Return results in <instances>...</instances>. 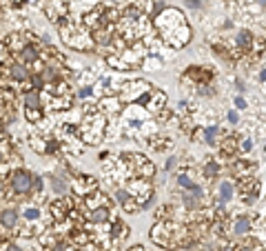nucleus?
<instances>
[{"label":"nucleus","instance_id":"7c9ffc66","mask_svg":"<svg viewBox=\"0 0 266 251\" xmlns=\"http://www.w3.org/2000/svg\"><path fill=\"white\" fill-rule=\"evenodd\" d=\"M200 96H213V87L211 85H200Z\"/></svg>","mask_w":266,"mask_h":251},{"label":"nucleus","instance_id":"4468645a","mask_svg":"<svg viewBox=\"0 0 266 251\" xmlns=\"http://www.w3.org/2000/svg\"><path fill=\"white\" fill-rule=\"evenodd\" d=\"M235 42H237L239 49H251V47H253V34L248 32V29H239Z\"/></svg>","mask_w":266,"mask_h":251},{"label":"nucleus","instance_id":"bb28decb","mask_svg":"<svg viewBox=\"0 0 266 251\" xmlns=\"http://www.w3.org/2000/svg\"><path fill=\"white\" fill-rule=\"evenodd\" d=\"M53 251H69V242H65V240L53 242Z\"/></svg>","mask_w":266,"mask_h":251},{"label":"nucleus","instance_id":"58836bf2","mask_svg":"<svg viewBox=\"0 0 266 251\" xmlns=\"http://www.w3.org/2000/svg\"><path fill=\"white\" fill-rule=\"evenodd\" d=\"M257 5H260V7H264V0H257Z\"/></svg>","mask_w":266,"mask_h":251},{"label":"nucleus","instance_id":"2eb2a0df","mask_svg":"<svg viewBox=\"0 0 266 251\" xmlns=\"http://www.w3.org/2000/svg\"><path fill=\"white\" fill-rule=\"evenodd\" d=\"M186 73H189V78H195V80H204V82L211 78V72H208V69H204V67H189V69H186Z\"/></svg>","mask_w":266,"mask_h":251},{"label":"nucleus","instance_id":"f257e3e1","mask_svg":"<svg viewBox=\"0 0 266 251\" xmlns=\"http://www.w3.org/2000/svg\"><path fill=\"white\" fill-rule=\"evenodd\" d=\"M31 180H33V174L27 169H16L9 178V184H11V191L18 193V196H31Z\"/></svg>","mask_w":266,"mask_h":251},{"label":"nucleus","instance_id":"6e6552de","mask_svg":"<svg viewBox=\"0 0 266 251\" xmlns=\"http://www.w3.org/2000/svg\"><path fill=\"white\" fill-rule=\"evenodd\" d=\"M51 214H53V218L56 220L69 218V202H66L65 198H58V200L51 205Z\"/></svg>","mask_w":266,"mask_h":251},{"label":"nucleus","instance_id":"393cba45","mask_svg":"<svg viewBox=\"0 0 266 251\" xmlns=\"http://www.w3.org/2000/svg\"><path fill=\"white\" fill-rule=\"evenodd\" d=\"M175 165H177V158H175V156H168V158H166V162H164V171L175 169Z\"/></svg>","mask_w":266,"mask_h":251},{"label":"nucleus","instance_id":"f704fd0d","mask_svg":"<svg viewBox=\"0 0 266 251\" xmlns=\"http://www.w3.org/2000/svg\"><path fill=\"white\" fill-rule=\"evenodd\" d=\"M160 11H164V5H162V2H160V0H158V2H155V7H153V18H158V14H160Z\"/></svg>","mask_w":266,"mask_h":251},{"label":"nucleus","instance_id":"f8f14e48","mask_svg":"<svg viewBox=\"0 0 266 251\" xmlns=\"http://www.w3.org/2000/svg\"><path fill=\"white\" fill-rule=\"evenodd\" d=\"M89 220H91L93 224H104L106 220H109V209L106 207H96V209H89Z\"/></svg>","mask_w":266,"mask_h":251},{"label":"nucleus","instance_id":"412c9836","mask_svg":"<svg viewBox=\"0 0 266 251\" xmlns=\"http://www.w3.org/2000/svg\"><path fill=\"white\" fill-rule=\"evenodd\" d=\"M25 116L29 118L31 122H38L40 116H42V109H25Z\"/></svg>","mask_w":266,"mask_h":251},{"label":"nucleus","instance_id":"c85d7f7f","mask_svg":"<svg viewBox=\"0 0 266 251\" xmlns=\"http://www.w3.org/2000/svg\"><path fill=\"white\" fill-rule=\"evenodd\" d=\"M235 107H237L239 111H244V109L248 107V103H246V100L242 98V96H237V98H235Z\"/></svg>","mask_w":266,"mask_h":251},{"label":"nucleus","instance_id":"20e7f679","mask_svg":"<svg viewBox=\"0 0 266 251\" xmlns=\"http://www.w3.org/2000/svg\"><path fill=\"white\" fill-rule=\"evenodd\" d=\"M233 196H235V184L231 182V180H222V182L217 184V205L231 202Z\"/></svg>","mask_w":266,"mask_h":251},{"label":"nucleus","instance_id":"b1692460","mask_svg":"<svg viewBox=\"0 0 266 251\" xmlns=\"http://www.w3.org/2000/svg\"><path fill=\"white\" fill-rule=\"evenodd\" d=\"M142 176H153L155 174V167L151 165V162H142Z\"/></svg>","mask_w":266,"mask_h":251},{"label":"nucleus","instance_id":"f03ea898","mask_svg":"<svg viewBox=\"0 0 266 251\" xmlns=\"http://www.w3.org/2000/svg\"><path fill=\"white\" fill-rule=\"evenodd\" d=\"M173 227L168 222H155V227L151 229V240L160 247H171V236Z\"/></svg>","mask_w":266,"mask_h":251},{"label":"nucleus","instance_id":"ddd939ff","mask_svg":"<svg viewBox=\"0 0 266 251\" xmlns=\"http://www.w3.org/2000/svg\"><path fill=\"white\" fill-rule=\"evenodd\" d=\"M51 189L56 196H65V193H69V182H66V178H62V176H51Z\"/></svg>","mask_w":266,"mask_h":251},{"label":"nucleus","instance_id":"f3484780","mask_svg":"<svg viewBox=\"0 0 266 251\" xmlns=\"http://www.w3.org/2000/svg\"><path fill=\"white\" fill-rule=\"evenodd\" d=\"M22 218H25L27 222H35V220L40 218V209L38 207H27V209L22 211Z\"/></svg>","mask_w":266,"mask_h":251},{"label":"nucleus","instance_id":"aec40b11","mask_svg":"<svg viewBox=\"0 0 266 251\" xmlns=\"http://www.w3.org/2000/svg\"><path fill=\"white\" fill-rule=\"evenodd\" d=\"M222 144H224V147H222V149H224V153H233L235 149L239 147V144H237V140H235V138H226Z\"/></svg>","mask_w":266,"mask_h":251},{"label":"nucleus","instance_id":"c9c22d12","mask_svg":"<svg viewBox=\"0 0 266 251\" xmlns=\"http://www.w3.org/2000/svg\"><path fill=\"white\" fill-rule=\"evenodd\" d=\"M257 78H260V82H262V85H264V80H266V76H264V69H262V72H260V76H257Z\"/></svg>","mask_w":266,"mask_h":251},{"label":"nucleus","instance_id":"4c0bfd02","mask_svg":"<svg viewBox=\"0 0 266 251\" xmlns=\"http://www.w3.org/2000/svg\"><path fill=\"white\" fill-rule=\"evenodd\" d=\"M4 191V180H0V193Z\"/></svg>","mask_w":266,"mask_h":251},{"label":"nucleus","instance_id":"1a4fd4ad","mask_svg":"<svg viewBox=\"0 0 266 251\" xmlns=\"http://www.w3.org/2000/svg\"><path fill=\"white\" fill-rule=\"evenodd\" d=\"M182 205H184L186 211H198L200 207H202V198H198L195 193H191L189 189H184V193H182Z\"/></svg>","mask_w":266,"mask_h":251},{"label":"nucleus","instance_id":"4be33fe9","mask_svg":"<svg viewBox=\"0 0 266 251\" xmlns=\"http://www.w3.org/2000/svg\"><path fill=\"white\" fill-rule=\"evenodd\" d=\"M29 82L33 85L35 91H40V89H42V85H44L42 78H40V73H31V76H29Z\"/></svg>","mask_w":266,"mask_h":251},{"label":"nucleus","instance_id":"7ed1b4c3","mask_svg":"<svg viewBox=\"0 0 266 251\" xmlns=\"http://www.w3.org/2000/svg\"><path fill=\"white\" fill-rule=\"evenodd\" d=\"M253 229V220L248 218V215H237V218L233 220V227H231V233H233L235 238H246L248 233H251Z\"/></svg>","mask_w":266,"mask_h":251},{"label":"nucleus","instance_id":"5701e85b","mask_svg":"<svg viewBox=\"0 0 266 251\" xmlns=\"http://www.w3.org/2000/svg\"><path fill=\"white\" fill-rule=\"evenodd\" d=\"M42 191V178L33 174V180H31V193H40Z\"/></svg>","mask_w":266,"mask_h":251},{"label":"nucleus","instance_id":"473e14b6","mask_svg":"<svg viewBox=\"0 0 266 251\" xmlns=\"http://www.w3.org/2000/svg\"><path fill=\"white\" fill-rule=\"evenodd\" d=\"M186 7H191V9H200V7H202V0H186Z\"/></svg>","mask_w":266,"mask_h":251},{"label":"nucleus","instance_id":"2f4dec72","mask_svg":"<svg viewBox=\"0 0 266 251\" xmlns=\"http://www.w3.org/2000/svg\"><path fill=\"white\" fill-rule=\"evenodd\" d=\"M91 94H93V89H91V87H82V89L78 91V98H89V96H91Z\"/></svg>","mask_w":266,"mask_h":251},{"label":"nucleus","instance_id":"423d86ee","mask_svg":"<svg viewBox=\"0 0 266 251\" xmlns=\"http://www.w3.org/2000/svg\"><path fill=\"white\" fill-rule=\"evenodd\" d=\"M29 76H31V72L27 69L25 63H13L11 67H9V78L16 80V82H27L29 80Z\"/></svg>","mask_w":266,"mask_h":251},{"label":"nucleus","instance_id":"cd10ccee","mask_svg":"<svg viewBox=\"0 0 266 251\" xmlns=\"http://www.w3.org/2000/svg\"><path fill=\"white\" fill-rule=\"evenodd\" d=\"M226 118H229L231 125H237V122H239V116H237V111H235V109H231V111L226 113Z\"/></svg>","mask_w":266,"mask_h":251},{"label":"nucleus","instance_id":"0eeeda50","mask_svg":"<svg viewBox=\"0 0 266 251\" xmlns=\"http://www.w3.org/2000/svg\"><path fill=\"white\" fill-rule=\"evenodd\" d=\"M22 103H25V109H40L42 107V96H40V91L29 89L22 96Z\"/></svg>","mask_w":266,"mask_h":251},{"label":"nucleus","instance_id":"a211bd4d","mask_svg":"<svg viewBox=\"0 0 266 251\" xmlns=\"http://www.w3.org/2000/svg\"><path fill=\"white\" fill-rule=\"evenodd\" d=\"M113 198H115V200H118V205H124V202H127L129 198H133V196L127 191V189H122V187H120V189H115V191H113Z\"/></svg>","mask_w":266,"mask_h":251},{"label":"nucleus","instance_id":"c756f323","mask_svg":"<svg viewBox=\"0 0 266 251\" xmlns=\"http://www.w3.org/2000/svg\"><path fill=\"white\" fill-rule=\"evenodd\" d=\"M253 149V140H244L242 143V147H237V151H244V153H248Z\"/></svg>","mask_w":266,"mask_h":251},{"label":"nucleus","instance_id":"72a5a7b5","mask_svg":"<svg viewBox=\"0 0 266 251\" xmlns=\"http://www.w3.org/2000/svg\"><path fill=\"white\" fill-rule=\"evenodd\" d=\"M4 251H25V249H22L20 245H16V242H9V245L4 247Z\"/></svg>","mask_w":266,"mask_h":251},{"label":"nucleus","instance_id":"a878e982","mask_svg":"<svg viewBox=\"0 0 266 251\" xmlns=\"http://www.w3.org/2000/svg\"><path fill=\"white\" fill-rule=\"evenodd\" d=\"M56 151H58V143H56V140L44 143V153H56Z\"/></svg>","mask_w":266,"mask_h":251},{"label":"nucleus","instance_id":"9d476101","mask_svg":"<svg viewBox=\"0 0 266 251\" xmlns=\"http://www.w3.org/2000/svg\"><path fill=\"white\" fill-rule=\"evenodd\" d=\"M40 58V54H38V47L35 45H31V42H27L25 47L20 49V60L25 65H31V63H35V60Z\"/></svg>","mask_w":266,"mask_h":251},{"label":"nucleus","instance_id":"9b49d317","mask_svg":"<svg viewBox=\"0 0 266 251\" xmlns=\"http://www.w3.org/2000/svg\"><path fill=\"white\" fill-rule=\"evenodd\" d=\"M220 136H222V131H220V127H215V125L204 127V129H202V138H204V143H206L208 147H215Z\"/></svg>","mask_w":266,"mask_h":251},{"label":"nucleus","instance_id":"6ab92c4d","mask_svg":"<svg viewBox=\"0 0 266 251\" xmlns=\"http://www.w3.org/2000/svg\"><path fill=\"white\" fill-rule=\"evenodd\" d=\"M175 182H177V187H180V189H189L191 184H193V178H191L189 174H180Z\"/></svg>","mask_w":266,"mask_h":251},{"label":"nucleus","instance_id":"ea45409f","mask_svg":"<svg viewBox=\"0 0 266 251\" xmlns=\"http://www.w3.org/2000/svg\"><path fill=\"white\" fill-rule=\"evenodd\" d=\"M2 158H4V156H2V151H0V165H2Z\"/></svg>","mask_w":266,"mask_h":251},{"label":"nucleus","instance_id":"dca6fc26","mask_svg":"<svg viewBox=\"0 0 266 251\" xmlns=\"http://www.w3.org/2000/svg\"><path fill=\"white\" fill-rule=\"evenodd\" d=\"M202 174L206 176V178H215V176L220 174V165H217L215 160H208V162H204V169H202Z\"/></svg>","mask_w":266,"mask_h":251},{"label":"nucleus","instance_id":"39448f33","mask_svg":"<svg viewBox=\"0 0 266 251\" xmlns=\"http://www.w3.org/2000/svg\"><path fill=\"white\" fill-rule=\"evenodd\" d=\"M18 220H20V214H18L13 207H7V209L0 211V224H2L4 229H16Z\"/></svg>","mask_w":266,"mask_h":251},{"label":"nucleus","instance_id":"e433bc0d","mask_svg":"<svg viewBox=\"0 0 266 251\" xmlns=\"http://www.w3.org/2000/svg\"><path fill=\"white\" fill-rule=\"evenodd\" d=\"M129 251H144V247H140V245H135V247H131Z\"/></svg>","mask_w":266,"mask_h":251}]
</instances>
